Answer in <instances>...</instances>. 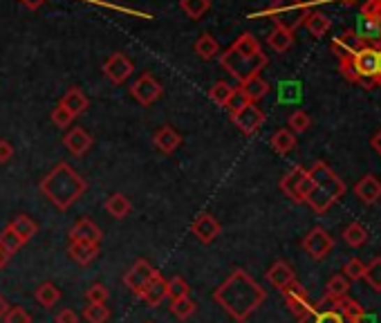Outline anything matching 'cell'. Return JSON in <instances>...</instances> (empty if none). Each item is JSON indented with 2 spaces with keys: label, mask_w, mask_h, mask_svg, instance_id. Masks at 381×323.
I'll use <instances>...</instances> for the list:
<instances>
[{
  "label": "cell",
  "mask_w": 381,
  "mask_h": 323,
  "mask_svg": "<svg viewBox=\"0 0 381 323\" xmlns=\"http://www.w3.org/2000/svg\"><path fill=\"white\" fill-rule=\"evenodd\" d=\"M264 299H267V292L260 287V283L240 267H236L214 292L216 303L238 323H245L264 303Z\"/></svg>",
  "instance_id": "cell-1"
},
{
  "label": "cell",
  "mask_w": 381,
  "mask_h": 323,
  "mask_svg": "<svg viewBox=\"0 0 381 323\" xmlns=\"http://www.w3.org/2000/svg\"><path fill=\"white\" fill-rule=\"evenodd\" d=\"M38 189L59 211H68L72 204L88 191V182L83 180L68 162H59V164L40 180Z\"/></svg>",
  "instance_id": "cell-2"
},
{
  "label": "cell",
  "mask_w": 381,
  "mask_h": 323,
  "mask_svg": "<svg viewBox=\"0 0 381 323\" xmlns=\"http://www.w3.org/2000/svg\"><path fill=\"white\" fill-rule=\"evenodd\" d=\"M308 173L314 182V189L305 202L310 204V209L314 213H325L338 198H343L345 182L338 178L325 162H314V166L308 168Z\"/></svg>",
  "instance_id": "cell-3"
},
{
  "label": "cell",
  "mask_w": 381,
  "mask_h": 323,
  "mask_svg": "<svg viewBox=\"0 0 381 323\" xmlns=\"http://www.w3.org/2000/svg\"><path fill=\"white\" fill-rule=\"evenodd\" d=\"M341 72L348 81L364 85V88H375L377 77H379V52L375 45H364L359 50L352 61L338 63Z\"/></svg>",
  "instance_id": "cell-4"
},
{
  "label": "cell",
  "mask_w": 381,
  "mask_h": 323,
  "mask_svg": "<svg viewBox=\"0 0 381 323\" xmlns=\"http://www.w3.org/2000/svg\"><path fill=\"white\" fill-rule=\"evenodd\" d=\"M267 63H269V59H267V54H264V52L240 54L234 48H229L225 54H220V66L225 68L238 83H245L251 77H258L260 70L267 66Z\"/></svg>",
  "instance_id": "cell-5"
},
{
  "label": "cell",
  "mask_w": 381,
  "mask_h": 323,
  "mask_svg": "<svg viewBox=\"0 0 381 323\" xmlns=\"http://www.w3.org/2000/svg\"><path fill=\"white\" fill-rule=\"evenodd\" d=\"M310 14V7L305 0H274L267 9V16L274 20V25L287 31H296Z\"/></svg>",
  "instance_id": "cell-6"
},
{
  "label": "cell",
  "mask_w": 381,
  "mask_h": 323,
  "mask_svg": "<svg viewBox=\"0 0 381 323\" xmlns=\"http://www.w3.org/2000/svg\"><path fill=\"white\" fill-rule=\"evenodd\" d=\"M354 34L366 45H377L381 41V0H364L361 18H359Z\"/></svg>",
  "instance_id": "cell-7"
},
{
  "label": "cell",
  "mask_w": 381,
  "mask_h": 323,
  "mask_svg": "<svg viewBox=\"0 0 381 323\" xmlns=\"http://www.w3.org/2000/svg\"><path fill=\"white\" fill-rule=\"evenodd\" d=\"M301 247H303V252H308L310 258H314V261H323V258L330 256V252L334 250V238L323 227H314L305 234V238L301 241Z\"/></svg>",
  "instance_id": "cell-8"
},
{
  "label": "cell",
  "mask_w": 381,
  "mask_h": 323,
  "mask_svg": "<svg viewBox=\"0 0 381 323\" xmlns=\"http://www.w3.org/2000/svg\"><path fill=\"white\" fill-rule=\"evenodd\" d=\"M155 272L157 269L151 265V261H146V258H137V261L130 265L128 272L124 274V285L128 287L137 299H140L144 287L148 285V281L155 276Z\"/></svg>",
  "instance_id": "cell-9"
},
{
  "label": "cell",
  "mask_w": 381,
  "mask_h": 323,
  "mask_svg": "<svg viewBox=\"0 0 381 323\" xmlns=\"http://www.w3.org/2000/svg\"><path fill=\"white\" fill-rule=\"evenodd\" d=\"M135 72V63L124 52H114L103 61V77L114 85L126 83Z\"/></svg>",
  "instance_id": "cell-10"
},
{
  "label": "cell",
  "mask_w": 381,
  "mask_h": 323,
  "mask_svg": "<svg viewBox=\"0 0 381 323\" xmlns=\"http://www.w3.org/2000/svg\"><path fill=\"white\" fill-rule=\"evenodd\" d=\"M164 94V85L157 81L151 72H144L140 79L130 85V96L142 106H153Z\"/></svg>",
  "instance_id": "cell-11"
},
{
  "label": "cell",
  "mask_w": 381,
  "mask_h": 323,
  "mask_svg": "<svg viewBox=\"0 0 381 323\" xmlns=\"http://www.w3.org/2000/svg\"><path fill=\"white\" fill-rule=\"evenodd\" d=\"M281 294L285 299V306H287V310L292 312L296 319H301L303 315H308V312L314 308V303L310 301L308 289H305L299 281H292L287 287H283Z\"/></svg>",
  "instance_id": "cell-12"
},
{
  "label": "cell",
  "mask_w": 381,
  "mask_h": 323,
  "mask_svg": "<svg viewBox=\"0 0 381 323\" xmlns=\"http://www.w3.org/2000/svg\"><path fill=\"white\" fill-rule=\"evenodd\" d=\"M229 117H231V124H234L242 135L258 133L260 126L264 124V113L256 103H247L245 108H240L238 113H231Z\"/></svg>",
  "instance_id": "cell-13"
},
{
  "label": "cell",
  "mask_w": 381,
  "mask_h": 323,
  "mask_svg": "<svg viewBox=\"0 0 381 323\" xmlns=\"http://www.w3.org/2000/svg\"><path fill=\"white\" fill-rule=\"evenodd\" d=\"M190 234H193L195 241H200L202 245H211L222 234V224L218 222L216 215L200 213V215H195V220L190 222Z\"/></svg>",
  "instance_id": "cell-14"
},
{
  "label": "cell",
  "mask_w": 381,
  "mask_h": 323,
  "mask_svg": "<svg viewBox=\"0 0 381 323\" xmlns=\"http://www.w3.org/2000/svg\"><path fill=\"white\" fill-rule=\"evenodd\" d=\"M364 45H366V43L354 34V29H345L341 36H336L332 41V52H334V57L338 59V63H348V61H352V57Z\"/></svg>",
  "instance_id": "cell-15"
},
{
  "label": "cell",
  "mask_w": 381,
  "mask_h": 323,
  "mask_svg": "<svg viewBox=\"0 0 381 323\" xmlns=\"http://www.w3.org/2000/svg\"><path fill=\"white\" fill-rule=\"evenodd\" d=\"M92 144H94L92 135L88 131H83L81 126H74L63 135V146H66V150L74 157H83L92 148Z\"/></svg>",
  "instance_id": "cell-16"
},
{
  "label": "cell",
  "mask_w": 381,
  "mask_h": 323,
  "mask_svg": "<svg viewBox=\"0 0 381 323\" xmlns=\"http://www.w3.org/2000/svg\"><path fill=\"white\" fill-rule=\"evenodd\" d=\"M103 231L97 222H92L90 218H81L79 222H74V227L70 229V243H94L101 245Z\"/></svg>",
  "instance_id": "cell-17"
},
{
  "label": "cell",
  "mask_w": 381,
  "mask_h": 323,
  "mask_svg": "<svg viewBox=\"0 0 381 323\" xmlns=\"http://www.w3.org/2000/svg\"><path fill=\"white\" fill-rule=\"evenodd\" d=\"M153 144H155L157 150H160V153L173 155L175 150L182 146V135H179L173 126H162V128H157V131H155Z\"/></svg>",
  "instance_id": "cell-18"
},
{
  "label": "cell",
  "mask_w": 381,
  "mask_h": 323,
  "mask_svg": "<svg viewBox=\"0 0 381 323\" xmlns=\"http://www.w3.org/2000/svg\"><path fill=\"white\" fill-rule=\"evenodd\" d=\"M166 281H168V278H164L160 272H155V276L151 278V281H148V285L144 287V292L140 296L148 308H157V306L164 303V299H166Z\"/></svg>",
  "instance_id": "cell-19"
},
{
  "label": "cell",
  "mask_w": 381,
  "mask_h": 323,
  "mask_svg": "<svg viewBox=\"0 0 381 323\" xmlns=\"http://www.w3.org/2000/svg\"><path fill=\"white\" fill-rule=\"evenodd\" d=\"M264 278H267V283L271 287H276L278 292L283 287H287L292 281H296V274H294V267L290 263H285V261H276L274 263L267 272H264Z\"/></svg>",
  "instance_id": "cell-20"
},
{
  "label": "cell",
  "mask_w": 381,
  "mask_h": 323,
  "mask_svg": "<svg viewBox=\"0 0 381 323\" xmlns=\"http://www.w3.org/2000/svg\"><path fill=\"white\" fill-rule=\"evenodd\" d=\"M305 173H308V168H303V166H292L287 173L283 175L281 180V191L287 196L292 202L296 204H301V198H299V185H301V180L305 178Z\"/></svg>",
  "instance_id": "cell-21"
},
{
  "label": "cell",
  "mask_w": 381,
  "mask_h": 323,
  "mask_svg": "<svg viewBox=\"0 0 381 323\" xmlns=\"http://www.w3.org/2000/svg\"><path fill=\"white\" fill-rule=\"evenodd\" d=\"M354 193L364 204H375L381 198V182L375 175H364L361 180L357 182Z\"/></svg>",
  "instance_id": "cell-22"
},
{
  "label": "cell",
  "mask_w": 381,
  "mask_h": 323,
  "mask_svg": "<svg viewBox=\"0 0 381 323\" xmlns=\"http://www.w3.org/2000/svg\"><path fill=\"white\" fill-rule=\"evenodd\" d=\"M103 209L108 215H112L114 220H124L128 218L130 211H133V204L130 200L124 196V193H110L108 198L103 202Z\"/></svg>",
  "instance_id": "cell-23"
},
{
  "label": "cell",
  "mask_w": 381,
  "mask_h": 323,
  "mask_svg": "<svg viewBox=\"0 0 381 323\" xmlns=\"http://www.w3.org/2000/svg\"><path fill=\"white\" fill-rule=\"evenodd\" d=\"M63 108H68V110L74 115V120H77L79 115H83L88 110V106H90V101H88V96H86V92H83L81 88H68V92L61 96V101H59Z\"/></svg>",
  "instance_id": "cell-24"
},
{
  "label": "cell",
  "mask_w": 381,
  "mask_h": 323,
  "mask_svg": "<svg viewBox=\"0 0 381 323\" xmlns=\"http://www.w3.org/2000/svg\"><path fill=\"white\" fill-rule=\"evenodd\" d=\"M101 254V247L94 243H70V258L79 265H90L97 261Z\"/></svg>",
  "instance_id": "cell-25"
},
{
  "label": "cell",
  "mask_w": 381,
  "mask_h": 323,
  "mask_svg": "<svg viewBox=\"0 0 381 323\" xmlns=\"http://www.w3.org/2000/svg\"><path fill=\"white\" fill-rule=\"evenodd\" d=\"M296 323H350L338 310H316L312 308L308 315L296 319Z\"/></svg>",
  "instance_id": "cell-26"
},
{
  "label": "cell",
  "mask_w": 381,
  "mask_h": 323,
  "mask_svg": "<svg viewBox=\"0 0 381 323\" xmlns=\"http://www.w3.org/2000/svg\"><path fill=\"white\" fill-rule=\"evenodd\" d=\"M238 88L245 92V96H247V101L249 103H258L262 96H267V92H269V83L264 81L260 74L258 77H251L249 81H245V83H240Z\"/></svg>",
  "instance_id": "cell-27"
},
{
  "label": "cell",
  "mask_w": 381,
  "mask_h": 323,
  "mask_svg": "<svg viewBox=\"0 0 381 323\" xmlns=\"http://www.w3.org/2000/svg\"><path fill=\"white\" fill-rule=\"evenodd\" d=\"M9 227H12L25 243H29L38 234V222L31 218V215H27V213H18L16 218L9 222Z\"/></svg>",
  "instance_id": "cell-28"
},
{
  "label": "cell",
  "mask_w": 381,
  "mask_h": 323,
  "mask_svg": "<svg viewBox=\"0 0 381 323\" xmlns=\"http://www.w3.org/2000/svg\"><path fill=\"white\" fill-rule=\"evenodd\" d=\"M34 299L38 301V306L40 308H45V310H52L54 308L59 301H61V289L52 283V281H45V283H40L36 287V292H34Z\"/></svg>",
  "instance_id": "cell-29"
},
{
  "label": "cell",
  "mask_w": 381,
  "mask_h": 323,
  "mask_svg": "<svg viewBox=\"0 0 381 323\" xmlns=\"http://www.w3.org/2000/svg\"><path fill=\"white\" fill-rule=\"evenodd\" d=\"M269 144L278 155H287L296 148V135L290 131V128H281V131H276L269 137Z\"/></svg>",
  "instance_id": "cell-30"
},
{
  "label": "cell",
  "mask_w": 381,
  "mask_h": 323,
  "mask_svg": "<svg viewBox=\"0 0 381 323\" xmlns=\"http://www.w3.org/2000/svg\"><path fill=\"white\" fill-rule=\"evenodd\" d=\"M267 45L274 50V52H287L292 45H294V31H287V29H283V27H274L269 31V36H267Z\"/></svg>",
  "instance_id": "cell-31"
},
{
  "label": "cell",
  "mask_w": 381,
  "mask_h": 323,
  "mask_svg": "<svg viewBox=\"0 0 381 323\" xmlns=\"http://www.w3.org/2000/svg\"><path fill=\"white\" fill-rule=\"evenodd\" d=\"M305 29L310 31L312 36H316V38H321V36H325L327 34V29H330V18H327L323 12H312L310 9V14H308V18H305Z\"/></svg>",
  "instance_id": "cell-32"
},
{
  "label": "cell",
  "mask_w": 381,
  "mask_h": 323,
  "mask_svg": "<svg viewBox=\"0 0 381 323\" xmlns=\"http://www.w3.org/2000/svg\"><path fill=\"white\" fill-rule=\"evenodd\" d=\"M195 54L200 59H204V61H211L214 57H218L220 54V43L211 36V34H202L197 41H195V45H193Z\"/></svg>",
  "instance_id": "cell-33"
},
{
  "label": "cell",
  "mask_w": 381,
  "mask_h": 323,
  "mask_svg": "<svg viewBox=\"0 0 381 323\" xmlns=\"http://www.w3.org/2000/svg\"><path fill=\"white\" fill-rule=\"evenodd\" d=\"M171 315L175 317V319H179V321H186V319H190L195 315V310H197V306H195V301L190 299V296H182V299H175V301H171Z\"/></svg>",
  "instance_id": "cell-34"
},
{
  "label": "cell",
  "mask_w": 381,
  "mask_h": 323,
  "mask_svg": "<svg viewBox=\"0 0 381 323\" xmlns=\"http://www.w3.org/2000/svg\"><path fill=\"white\" fill-rule=\"evenodd\" d=\"M23 245H25V241L20 238V236L12 227H9V224L3 231H0V250H3L5 254L14 256L16 252H20V247H23Z\"/></svg>",
  "instance_id": "cell-35"
},
{
  "label": "cell",
  "mask_w": 381,
  "mask_h": 323,
  "mask_svg": "<svg viewBox=\"0 0 381 323\" xmlns=\"http://www.w3.org/2000/svg\"><path fill=\"white\" fill-rule=\"evenodd\" d=\"M343 241L350 247H361L368 243V229L364 227L361 222H350L343 229Z\"/></svg>",
  "instance_id": "cell-36"
},
{
  "label": "cell",
  "mask_w": 381,
  "mask_h": 323,
  "mask_svg": "<svg viewBox=\"0 0 381 323\" xmlns=\"http://www.w3.org/2000/svg\"><path fill=\"white\" fill-rule=\"evenodd\" d=\"M179 7L190 20H200L211 9V0H179Z\"/></svg>",
  "instance_id": "cell-37"
},
{
  "label": "cell",
  "mask_w": 381,
  "mask_h": 323,
  "mask_svg": "<svg viewBox=\"0 0 381 323\" xmlns=\"http://www.w3.org/2000/svg\"><path fill=\"white\" fill-rule=\"evenodd\" d=\"M81 317L86 319V323H105L110 319V308L105 303H88L83 308Z\"/></svg>",
  "instance_id": "cell-38"
},
{
  "label": "cell",
  "mask_w": 381,
  "mask_h": 323,
  "mask_svg": "<svg viewBox=\"0 0 381 323\" xmlns=\"http://www.w3.org/2000/svg\"><path fill=\"white\" fill-rule=\"evenodd\" d=\"M338 312L350 321V323H357V319H361L364 315H366V310H364V306L359 303V301H354V299H350V296H343L341 299V303H338Z\"/></svg>",
  "instance_id": "cell-39"
},
{
  "label": "cell",
  "mask_w": 381,
  "mask_h": 323,
  "mask_svg": "<svg viewBox=\"0 0 381 323\" xmlns=\"http://www.w3.org/2000/svg\"><path fill=\"white\" fill-rule=\"evenodd\" d=\"M190 294V285L186 278L182 276H173V278H168L166 281V299H182V296H188Z\"/></svg>",
  "instance_id": "cell-40"
},
{
  "label": "cell",
  "mask_w": 381,
  "mask_h": 323,
  "mask_svg": "<svg viewBox=\"0 0 381 323\" xmlns=\"http://www.w3.org/2000/svg\"><path fill=\"white\" fill-rule=\"evenodd\" d=\"M364 281L375 289V292H381V256L373 258L368 265H366V274H364Z\"/></svg>",
  "instance_id": "cell-41"
},
{
  "label": "cell",
  "mask_w": 381,
  "mask_h": 323,
  "mask_svg": "<svg viewBox=\"0 0 381 323\" xmlns=\"http://www.w3.org/2000/svg\"><path fill=\"white\" fill-rule=\"evenodd\" d=\"M348 289H350V281L343 274H334L325 285V294H330L334 299H343L348 296Z\"/></svg>",
  "instance_id": "cell-42"
},
{
  "label": "cell",
  "mask_w": 381,
  "mask_h": 323,
  "mask_svg": "<svg viewBox=\"0 0 381 323\" xmlns=\"http://www.w3.org/2000/svg\"><path fill=\"white\" fill-rule=\"evenodd\" d=\"M231 94H234V85L227 83V81H218V83L211 85V90H209L211 101L218 103V106H222V108L227 106V101H229V96H231Z\"/></svg>",
  "instance_id": "cell-43"
},
{
  "label": "cell",
  "mask_w": 381,
  "mask_h": 323,
  "mask_svg": "<svg viewBox=\"0 0 381 323\" xmlns=\"http://www.w3.org/2000/svg\"><path fill=\"white\" fill-rule=\"evenodd\" d=\"M231 48H234L236 52H240V54H258V52H262L258 38L253 36V34H249V31H245V34H240Z\"/></svg>",
  "instance_id": "cell-44"
},
{
  "label": "cell",
  "mask_w": 381,
  "mask_h": 323,
  "mask_svg": "<svg viewBox=\"0 0 381 323\" xmlns=\"http://www.w3.org/2000/svg\"><path fill=\"white\" fill-rule=\"evenodd\" d=\"M287 126H290V131L294 135H301V133H305L312 126V120H310V115L305 113V110H294L287 117Z\"/></svg>",
  "instance_id": "cell-45"
},
{
  "label": "cell",
  "mask_w": 381,
  "mask_h": 323,
  "mask_svg": "<svg viewBox=\"0 0 381 323\" xmlns=\"http://www.w3.org/2000/svg\"><path fill=\"white\" fill-rule=\"evenodd\" d=\"M366 274V263L359 261V258H350L345 265H343V276L348 281H361Z\"/></svg>",
  "instance_id": "cell-46"
},
{
  "label": "cell",
  "mask_w": 381,
  "mask_h": 323,
  "mask_svg": "<svg viewBox=\"0 0 381 323\" xmlns=\"http://www.w3.org/2000/svg\"><path fill=\"white\" fill-rule=\"evenodd\" d=\"M108 299H110V292H108V287H105L103 283H92L86 289V301H88V303H108Z\"/></svg>",
  "instance_id": "cell-47"
},
{
  "label": "cell",
  "mask_w": 381,
  "mask_h": 323,
  "mask_svg": "<svg viewBox=\"0 0 381 323\" xmlns=\"http://www.w3.org/2000/svg\"><path fill=\"white\" fill-rule=\"evenodd\" d=\"M50 120H52V124H54L57 128H70L74 124V115L68 110V108H63L61 103H57V108L50 115Z\"/></svg>",
  "instance_id": "cell-48"
},
{
  "label": "cell",
  "mask_w": 381,
  "mask_h": 323,
  "mask_svg": "<svg viewBox=\"0 0 381 323\" xmlns=\"http://www.w3.org/2000/svg\"><path fill=\"white\" fill-rule=\"evenodd\" d=\"M3 321L5 323H31V317H29V312L25 308L14 306V308L7 310V315H5Z\"/></svg>",
  "instance_id": "cell-49"
},
{
  "label": "cell",
  "mask_w": 381,
  "mask_h": 323,
  "mask_svg": "<svg viewBox=\"0 0 381 323\" xmlns=\"http://www.w3.org/2000/svg\"><path fill=\"white\" fill-rule=\"evenodd\" d=\"M249 101H247V96H245V92H242L240 88H234V94H231L229 96V101H227V110H229V115L231 113H238L240 110V108H245Z\"/></svg>",
  "instance_id": "cell-50"
},
{
  "label": "cell",
  "mask_w": 381,
  "mask_h": 323,
  "mask_svg": "<svg viewBox=\"0 0 381 323\" xmlns=\"http://www.w3.org/2000/svg\"><path fill=\"white\" fill-rule=\"evenodd\" d=\"M57 323H79V315L72 308H63L57 312Z\"/></svg>",
  "instance_id": "cell-51"
},
{
  "label": "cell",
  "mask_w": 381,
  "mask_h": 323,
  "mask_svg": "<svg viewBox=\"0 0 381 323\" xmlns=\"http://www.w3.org/2000/svg\"><path fill=\"white\" fill-rule=\"evenodd\" d=\"M312 189H314V182H312L310 173H305V178L301 180V185H299V198H301V202L308 200V196L312 193Z\"/></svg>",
  "instance_id": "cell-52"
},
{
  "label": "cell",
  "mask_w": 381,
  "mask_h": 323,
  "mask_svg": "<svg viewBox=\"0 0 381 323\" xmlns=\"http://www.w3.org/2000/svg\"><path fill=\"white\" fill-rule=\"evenodd\" d=\"M14 157V146L12 142H7V139H0V164H5Z\"/></svg>",
  "instance_id": "cell-53"
},
{
  "label": "cell",
  "mask_w": 381,
  "mask_h": 323,
  "mask_svg": "<svg viewBox=\"0 0 381 323\" xmlns=\"http://www.w3.org/2000/svg\"><path fill=\"white\" fill-rule=\"evenodd\" d=\"M9 308H12V306H9V301H7L3 294H0V321L5 319V315H7V310H9Z\"/></svg>",
  "instance_id": "cell-54"
},
{
  "label": "cell",
  "mask_w": 381,
  "mask_h": 323,
  "mask_svg": "<svg viewBox=\"0 0 381 323\" xmlns=\"http://www.w3.org/2000/svg\"><path fill=\"white\" fill-rule=\"evenodd\" d=\"M370 144H373V148H375L377 153L381 155V131L373 135V139H370Z\"/></svg>",
  "instance_id": "cell-55"
},
{
  "label": "cell",
  "mask_w": 381,
  "mask_h": 323,
  "mask_svg": "<svg viewBox=\"0 0 381 323\" xmlns=\"http://www.w3.org/2000/svg\"><path fill=\"white\" fill-rule=\"evenodd\" d=\"M20 3H23L25 7H29V9H38L40 5L45 3V0H20Z\"/></svg>",
  "instance_id": "cell-56"
},
{
  "label": "cell",
  "mask_w": 381,
  "mask_h": 323,
  "mask_svg": "<svg viewBox=\"0 0 381 323\" xmlns=\"http://www.w3.org/2000/svg\"><path fill=\"white\" fill-rule=\"evenodd\" d=\"M9 258H12V256L5 254L3 250H0V269H5V267L9 265Z\"/></svg>",
  "instance_id": "cell-57"
},
{
  "label": "cell",
  "mask_w": 381,
  "mask_h": 323,
  "mask_svg": "<svg viewBox=\"0 0 381 323\" xmlns=\"http://www.w3.org/2000/svg\"><path fill=\"white\" fill-rule=\"evenodd\" d=\"M357 323H373V317H368V315H364L361 319H357Z\"/></svg>",
  "instance_id": "cell-58"
},
{
  "label": "cell",
  "mask_w": 381,
  "mask_h": 323,
  "mask_svg": "<svg viewBox=\"0 0 381 323\" xmlns=\"http://www.w3.org/2000/svg\"><path fill=\"white\" fill-rule=\"evenodd\" d=\"M341 3H345V5H352V3H357V0H341Z\"/></svg>",
  "instance_id": "cell-59"
},
{
  "label": "cell",
  "mask_w": 381,
  "mask_h": 323,
  "mask_svg": "<svg viewBox=\"0 0 381 323\" xmlns=\"http://www.w3.org/2000/svg\"><path fill=\"white\" fill-rule=\"evenodd\" d=\"M146 323H153V321H146Z\"/></svg>",
  "instance_id": "cell-60"
}]
</instances>
